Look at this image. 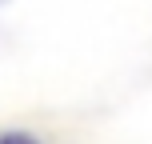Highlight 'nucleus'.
Here are the masks:
<instances>
[{
	"label": "nucleus",
	"instance_id": "nucleus-1",
	"mask_svg": "<svg viewBox=\"0 0 152 144\" xmlns=\"http://www.w3.org/2000/svg\"><path fill=\"white\" fill-rule=\"evenodd\" d=\"M0 144H40V140L28 136V132H4V136H0Z\"/></svg>",
	"mask_w": 152,
	"mask_h": 144
}]
</instances>
